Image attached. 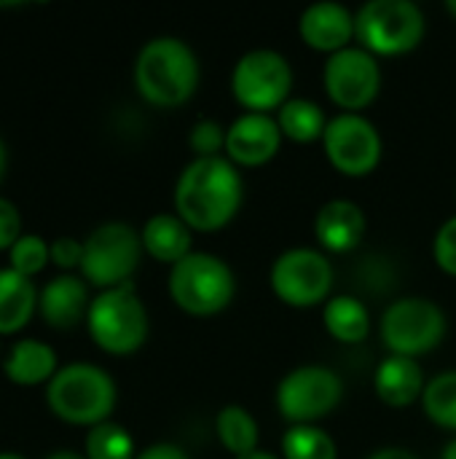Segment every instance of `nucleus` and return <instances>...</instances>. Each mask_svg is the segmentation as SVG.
Segmentation results:
<instances>
[{
  "label": "nucleus",
  "instance_id": "f257e3e1",
  "mask_svg": "<svg viewBox=\"0 0 456 459\" xmlns=\"http://www.w3.org/2000/svg\"><path fill=\"white\" fill-rule=\"evenodd\" d=\"M245 180L226 156L191 159L175 183V212L191 231L212 234L226 229L242 210Z\"/></svg>",
  "mask_w": 456,
  "mask_h": 459
},
{
  "label": "nucleus",
  "instance_id": "f03ea898",
  "mask_svg": "<svg viewBox=\"0 0 456 459\" xmlns=\"http://www.w3.org/2000/svg\"><path fill=\"white\" fill-rule=\"evenodd\" d=\"M202 81L196 51L175 35H159L142 43L134 59V89L153 108L185 105Z\"/></svg>",
  "mask_w": 456,
  "mask_h": 459
},
{
  "label": "nucleus",
  "instance_id": "7ed1b4c3",
  "mask_svg": "<svg viewBox=\"0 0 456 459\" xmlns=\"http://www.w3.org/2000/svg\"><path fill=\"white\" fill-rule=\"evenodd\" d=\"M118 401L116 379L97 363L75 360L59 366L46 385V403L51 414L67 425L97 428L110 420Z\"/></svg>",
  "mask_w": 456,
  "mask_h": 459
},
{
  "label": "nucleus",
  "instance_id": "20e7f679",
  "mask_svg": "<svg viewBox=\"0 0 456 459\" xmlns=\"http://www.w3.org/2000/svg\"><path fill=\"white\" fill-rule=\"evenodd\" d=\"M167 290L180 312L191 317H215L231 307L237 296V274L220 255L194 250L169 266Z\"/></svg>",
  "mask_w": 456,
  "mask_h": 459
},
{
  "label": "nucleus",
  "instance_id": "39448f33",
  "mask_svg": "<svg viewBox=\"0 0 456 459\" xmlns=\"http://www.w3.org/2000/svg\"><path fill=\"white\" fill-rule=\"evenodd\" d=\"M425 32V11L411 0H368L355 11V40L376 59L417 51Z\"/></svg>",
  "mask_w": 456,
  "mask_h": 459
},
{
  "label": "nucleus",
  "instance_id": "423d86ee",
  "mask_svg": "<svg viewBox=\"0 0 456 459\" xmlns=\"http://www.w3.org/2000/svg\"><path fill=\"white\" fill-rule=\"evenodd\" d=\"M86 328H89L91 342L102 352L124 358V355L137 352L148 342L151 320L134 285L126 282L121 288L99 290L91 299Z\"/></svg>",
  "mask_w": 456,
  "mask_h": 459
},
{
  "label": "nucleus",
  "instance_id": "0eeeda50",
  "mask_svg": "<svg viewBox=\"0 0 456 459\" xmlns=\"http://www.w3.org/2000/svg\"><path fill=\"white\" fill-rule=\"evenodd\" d=\"M446 331V312L427 296H400L384 309L379 320V336L387 355L414 360L435 352L443 344Z\"/></svg>",
  "mask_w": 456,
  "mask_h": 459
},
{
  "label": "nucleus",
  "instance_id": "6e6552de",
  "mask_svg": "<svg viewBox=\"0 0 456 459\" xmlns=\"http://www.w3.org/2000/svg\"><path fill=\"white\" fill-rule=\"evenodd\" d=\"M341 401L344 379L323 363H304L290 368L274 393L277 411L290 428L323 422L341 406Z\"/></svg>",
  "mask_w": 456,
  "mask_h": 459
},
{
  "label": "nucleus",
  "instance_id": "1a4fd4ad",
  "mask_svg": "<svg viewBox=\"0 0 456 459\" xmlns=\"http://www.w3.org/2000/svg\"><path fill=\"white\" fill-rule=\"evenodd\" d=\"M228 86L245 113L277 116V110L290 100L293 67L288 56L274 48H253L237 59Z\"/></svg>",
  "mask_w": 456,
  "mask_h": 459
},
{
  "label": "nucleus",
  "instance_id": "9d476101",
  "mask_svg": "<svg viewBox=\"0 0 456 459\" xmlns=\"http://www.w3.org/2000/svg\"><path fill=\"white\" fill-rule=\"evenodd\" d=\"M142 237L137 229L121 221H110L97 226L83 239V261L81 277L99 290L121 288L132 282L140 261H142Z\"/></svg>",
  "mask_w": 456,
  "mask_h": 459
},
{
  "label": "nucleus",
  "instance_id": "9b49d317",
  "mask_svg": "<svg viewBox=\"0 0 456 459\" xmlns=\"http://www.w3.org/2000/svg\"><path fill=\"white\" fill-rule=\"evenodd\" d=\"M333 264L320 247H290L269 269V285L277 301L293 309L325 307L333 293Z\"/></svg>",
  "mask_w": 456,
  "mask_h": 459
},
{
  "label": "nucleus",
  "instance_id": "f8f14e48",
  "mask_svg": "<svg viewBox=\"0 0 456 459\" xmlns=\"http://www.w3.org/2000/svg\"><path fill=\"white\" fill-rule=\"evenodd\" d=\"M323 151L328 164L341 178L360 180L379 169L384 156V140L368 116L339 113L328 121V129L323 134Z\"/></svg>",
  "mask_w": 456,
  "mask_h": 459
},
{
  "label": "nucleus",
  "instance_id": "ddd939ff",
  "mask_svg": "<svg viewBox=\"0 0 456 459\" xmlns=\"http://www.w3.org/2000/svg\"><path fill=\"white\" fill-rule=\"evenodd\" d=\"M323 86L341 113H363L382 91V65L360 46H349L325 59Z\"/></svg>",
  "mask_w": 456,
  "mask_h": 459
},
{
  "label": "nucleus",
  "instance_id": "4468645a",
  "mask_svg": "<svg viewBox=\"0 0 456 459\" xmlns=\"http://www.w3.org/2000/svg\"><path fill=\"white\" fill-rule=\"evenodd\" d=\"M282 140L285 137L274 116L242 113L226 126V159L239 169H255L277 159Z\"/></svg>",
  "mask_w": 456,
  "mask_h": 459
},
{
  "label": "nucleus",
  "instance_id": "2eb2a0df",
  "mask_svg": "<svg viewBox=\"0 0 456 459\" xmlns=\"http://www.w3.org/2000/svg\"><path fill=\"white\" fill-rule=\"evenodd\" d=\"M298 35L312 51L333 56L355 46V11L333 0L312 3L298 16Z\"/></svg>",
  "mask_w": 456,
  "mask_h": 459
},
{
  "label": "nucleus",
  "instance_id": "dca6fc26",
  "mask_svg": "<svg viewBox=\"0 0 456 459\" xmlns=\"http://www.w3.org/2000/svg\"><path fill=\"white\" fill-rule=\"evenodd\" d=\"M368 234L366 210L352 199H331L314 215V237L323 253L347 255L355 253Z\"/></svg>",
  "mask_w": 456,
  "mask_h": 459
},
{
  "label": "nucleus",
  "instance_id": "f3484780",
  "mask_svg": "<svg viewBox=\"0 0 456 459\" xmlns=\"http://www.w3.org/2000/svg\"><path fill=\"white\" fill-rule=\"evenodd\" d=\"M91 307L89 282L78 274H59L38 290V312L54 331H70L86 320Z\"/></svg>",
  "mask_w": 456,
  "mask_h": 459
},
{
  "label": "nucleus",
  "instance_id": "a211bd4d",
  "mask_svg": "<svg viewBox=\"0 0 456 459\" xmlns=\"http://www.w3.org/2000/svg\"><path fill=\"white\" fill-rule=\"evenodd\" d=\"M425 387H427L425 371L414 358L387 355L374 371V390L379 401L390 409H409L419 403Z\"/></svg>",
  "mask_w": 456,
  "mask_h": 459
},
{
  "label": "nucleus",
  "instance_id": "6ab92c4d",
  "mask_svg": "<svg viewBox=\"0 0 456 459\" xmlns=\"http://www.w3.org/2000/svg\"><path fill=\"white\" fill-rule=\"evenodd\" d=\"M142 250L167 266H175L185 255L194 253V231L177 212H156L145 221L142 231Z\"/></svg>",
  "mask_w": 456,
  "mask_h": 459
},
{
  "label": "nucleus",
  "instance_id": "aec40b11",
  "mask_svg": "<svg viewBox=\"0 0 456 459\" xmlns=\"http://www.w3.org/2000/svg\"><path fill=\"white\" fill-rule=\"evenodd\" d=\"M56 371H59V360H56L54 347L46 342H38V339L16 342L3 360L5 379L19 385V387L48 385Z\"/></svg>",
  "mask_w": 456,
  "mask_h": 459
},
{
  "label": "nucleus",
  "instance_id": "412c9836",
  "mask_svg": "<svg viewBox=\"0 0 456 459\" xmlns=\"http://www.w3.org/2000/svg\"><path fill=\"white\" fill-rule=\"evenodd\" d=\"M38 309L35 282L11 266L0 269V336L19 333Z\"/></svg>",
  "mask_w": 456,
  "mask_h": 459
},
{
  "label": "nucleus",
  "instance_id": "4be33fe9",
  "mask_svg": "<svg viewBox=\"0 0 456 459\" xmlns=\"http://www.w3.org/2000/svg\"><path fill=\"white\" fill-rule=\"evenodd\" d=\"M323 325L339 344H363L371 333V309L357 296H331L323 307Z\"/></svg>",
  "mask_w": 456,
  "mask_h": 459
},
{
  "label": "nucleus",
  "instance_id": "5701e85b",
  "mask_svg": "<svg viewBox=\"0 0 456 459\" xmlns=\"http://www.w3.org/2000/svg\"><path fill=\"white\" fill-rule=\"evenodd\" d=\"M277 124L285 140L309 145V143H323V134L328 129V116L325 108L309 97H290L280 110H277Z\"/></svg>",
  "mask_w": 456,
  "mask_h": 459
},
{
  "label": "nucleus",
  "instance_id": "b1692460",
  "mask_svg": "<svg viewBox=\"0 0 456 459\" xmlns=\"http://www.w3.org/2000/svg\"><path fill=\"white\" fill-rule=\"evenodd\" d=\"M215 433L220 446L231 457H247L261 449V428L258 420L239 403H228L215 417Z\"/></svg>",
  "mask_w": 456,
  "mask_h": 459
},
{
  "label": "nucleus",
  "instance_id": "393cba45",
  "mask_svg": "<svg viewBox=\"0 0 456 459\" xmlns=\"http://www.w3.org/2000/svg\"><path fill=\"white\" fill-rule=\"evenodd\" d=\"M282 459H339V446L320 425H293L280 438Z\"/></svg>",
  "mask_w": 456,
  "mask_h": 459
},
{
  "label": "nucleus",
  "instance_id": "a878e982",
  "mask_svg": "<svg viewBox=\"0 0 456 459\" xmlns=\"http://www.w3.org/2000/svg\"><path fill=\"white\" fill-rule=\"evenodd\" d=\"M422 411L425 417L456 436V371H443L427 379V387L422 393Z\"/></svg>",
  "mask_w": 456,
  "mask_h": 459
},
{
  "label": "nucleus",
  "instance_id": "bb28decb",
  "mask_svg": "<svg viewBox=\"0 0 456 459\" xmlns=\"http://www.w3.org/2000/svg\"><path fill=\"white\" fill-rule=\"evenodd\" d=\"M83 455L89 459H134L137 446L132 433L118 422H102L86 433Z\"/></svg>",
  "mask_w": 456,
  "mask_h": 459
},
{
  "label": "nucleus",
  "instance_id": "cd10ccee",
  "mask_svg": "<svg viewBox=\"0 0 456 459\" xmlns=\"http://www.w3.org/2000/svg\"><path fill=\"white\" fill-rule=\"evenodd\" d=\"M46 264H51V242H46L40 234H22L8 250V266L30 280L43 272Z\"/></svg>",
  "mask_w": 456,
  "mask_h": 459
},
{
  "label": "nucleus",
  "instance_id": "c85d7f7f",
  "mask_svg": "<svg viewBox=\"0 0 456 459\" xmlns=\"http://www.w3.org/2000/svg\"><path fill=\"white\" fill-rule=\"evenodd\" d=\"M188 148L194 159H212L226 156V126L215 118H199L188 129Z\"/></svg>",
  "mask_w": 456,
  "mask_h": 459
},
{
  "label": "nucleus",
  "instance_id": "c756f323",
  "mask_svg": "<svg viewBox=\"0 0 456 459\" xmlns=\"http://www.w3.org/2000/svg\"><path fill=\"white\" fill-rule=\"evenodd\" d=\"M433 258L438 269L456 280V215L441 223L433 237Z\"/></svg>",
  "mask_w": 456,
  "mask_h": 459
},
{
  "label": "nucleus",
  "instance_id": "7c9ffc66",
  "mask_svg": "<svg viewBox=\"0 0 456 459\" xmlns=\"http://www.w3.org/2000/svg\"><path fill=\"white\" fill-rule=\"evenodd\" d=\"M83 261V242L75 237H56L51 242V264L59 266L65 274H70L73 269H81Z\"/></svg>",
  "mask_w": 456,
  "mask_h": 459
},
{
  "label": "nucleus",
  "instance_id": "2f4dec72",
  "mask_svg": "<svg viewBox=\"0 0 456 459\" xmlns=\"http://www.w3.org/2000/svg\"><path fill=\"white\" fill-rule=\"evenodd\" d=\"M22 237V215L13 202L0 196V253L11 250L13 242Z\"/></svg>",
  "mask_w": 456,
  "mask_h": 459
},
{
  "label": "nucleus",
  "instance_id": "473e14b6",
  "mask_svg": "<svg viewBox=\"0 0 456 459\" xmlns=\"http://www.w3.org/2000/svg\"><path fill=\"white\" fill-rule=\"evenodd\" d=\"M134 459H191V455L183 446H177V444L159 441V444H151L142 452H137Z\"/></svg>",
  "mask_w": 456,
  "mask_h": 459
},
{
  "label": "nucleus",
  "instance_id": "72a5a7b5",
  "mask_svg": "<svg viewBox=\"0 0 456 459\" xmlns=\"http://www.w3.org/2000/svg\"><path fill=\"white\" fill-rule=\"evenodd\" d=\"M382 274H384V282H382V285H376V280H371V282H368L366 288H368V290H374V293H382V288L387 290V285L392 288V280H395V272H392V269H387V272H382ZM363 277H376V272H374V266H371V261H366V264H363Z\"/></svg>",
  "mask_w": 456,
  "mask_h": 459
},
{
  "label": "nucleus",
  "instance_id": "f704fd0d",
  "mask_svg": "<svg viewBox=\"0 0 456 459\" xmlns=\"http://www.w3.org/2000/svg\"><path fill=\"white\" fill-rule=\"evenodd\" d=\"M368 459H419L411 449H406V446H382V449H376L374 455Z\"/></svg>",
  "mask_w": 456,
  "mask_h": 459
},
{
  "label": "nucleus",
  "instance_id": "c9c22d12",
  "mask_svg": "<svg viewBox=\"0 0 456 459\" xmlns=\"http://www.w3.org/2000/svg\"><path fill=\"white\" fill-rule=\"evenodd\" d=\"M46 459H89L86 455H81V452H73V449H56V452H51Z\"/></svg>",
  "mask_w": 456,
  "mask_h": 459
},
{
  "label": "nucleus",
  "instance_id": "e433bc0d",
  "mask_svg": "<svg viewBox=\"0 0 456 459\" xmlns=\"http://www.w3.org/2000/svg\"><path fill=\"white\" fill-rule=\"evenodd\" d=\"M5 169H8V148H5V143H3V137H0V183H3V178H5Z\"/></svg>",
  "mask_w": 456,
  "mask_h": 459
},
{
  "label": "nucleus",
  "instance_id": "4c0bfd02",
  "mask_svg": "<svg viewBox=\"0 0 456 459\" xmlns=\"http://www.w3.org/2000/svg\"><path fill=\"white\" fill-rule=\"evenodd\" d=\"M237 459H282L280 455H274V452H263V449H258V452H253V455H247V457H237Z\"/></svg>",
  "mask_w": 456,
  "mask_h": 459
},
{
  "label": "nucleus",
  "instance_id": "58836bf2",
  "mask_svg": "<svg viewBox=\"0 0 456 459\" xmlns=\"http://www.w3.org/2000/svg\"><path fill=\"white\" fill-rule=\"evenodd\" d=\"M441 459H456V436L443 446V452H441Z\"/></svg>",
  "mask_w": 456,
  "mask_h": 459
},
{
  "label": "nucleus",
  "instance_id": "ea45409f",
  "mask_svg": "<svg viewBox=\"0 0 456 459\" xmlns=\"http://www.w3.org/2000/svg\"><path fill=\"white\" fill-rule=\"evenodd\" d=\"M446 11H449V16L456 19V0H446Z\"/></svg>",
  "mask_w": 456,
  "mask_h": 459
},
{
  "label": "nucleus",
  "instance_id": "a19ab883",
  "mask_svg": "<svg viewBox=\"0 0 456 459\" xmlns=\"http://www.w3.org/2000/svg\"><path fill=\"white\" fill-rule=\"evenodd\" d=\"M0 459H27V457H22V455H16V452H0Z\"/></svg>",
  "mask_w": 456,
  "mask_h": 459
},
{
  "label": "nucleus",
  "instance_id": "79ce46f5",
  "mask_svg": "<svg viewBox=\"0 0 456 459\" xmlns=\"http://www.w3.org/2000/svg\"><path fill=\"white\" fill-rule=\"evenodd\" d=\"M0 339H3V336H0ZM0 352H3V342H0Z\"/></svg>",
  "mask_w": 456,
  "mask_h": 459
}]
</instances>
